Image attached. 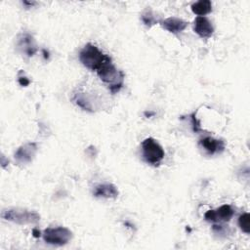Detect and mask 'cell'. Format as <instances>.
I'll use <instances>...</instances> for the list:
<instances>
[{
    "mask_svg": "<svg viewBox=\"0 0 250 250\" xmlns=\"http://www.w3.org/2000/svg\"><path fill=\"white\" fill-rule=\"evenodd\" d=\"M96 72L101 80L108 85L109 90L113 94L117 93L122 88L124 74L121 70H118L114 66L109 57L106 58V60L102 63Z\"/></svg>",
    "mask_w": 250,
    "mask_h": 250,
    "instance_id": "obj_1",
    "label": "cell"
},
{
    "mask_svg": "<svg viewBox=\"0 0 250 250\" xmlns=\"http://www.w3.org/2000/svg\"><path fill=\"white\" fill-rule=\"evenodd\" d=\"M107 57V55H104L102 51L99 50L98 47L91 43L86 44L79 54L80 62L86 67L95 71H97V69L102 65Z\"/></svg>",
    "mask_w": 250,
    "mask_h": 250,
    "instance_id": "obj_2",
    "label": "cell"
},
{
    "mask_svg": "<svg viewBox=\"0 0 250 250\" xmlns=\"http://www.w3.org/2000/svg\"><path fill=\"white\" fill-rule=\"evenodd\" d=\"M2 218L19 225H30L38 223L40 215L35 211L27 209L10 208L2 211Z\"/></svg>",
    "mask_w": 250,
    "mask_h": 250,
    "instance_id": "obj_3",
    "label": "cell"
},
{
    "mask_svg": "<svg viewBox=\"0 0 250 250\" xmlns=\"http://www.w3.org/2000/svg\"><path fill=\"white\" fill-rule=\"evenodd\" d=\"M143 157L148 164L158 166L164 158V150L162 146L152 138H146L142 143Z\"/></svg>",
    "mask_w": 250,
    "mask_h": 250,
    "instance_id": "obj_4",
    "label": "cell"
},
{
    "mask_svg": "<svg viewBox=\"0 0 250 250\" xmlns=\"http://www.w3.org/2000/svg\"><path fill=\"white\" fill-rule=\"evenodd\" d=\"M72 237V232L64 227L48 228L43 231V239L46 243L56 246L66 244Z\"/></svg>",
    "mask_w": 250,
    "mask_h": 250,
    "instance_id": "obj_5",
    "label": "cell"
},
{
    "mask_svg": "<svg viewBox=\"0 0 250 250\" xmlns=\"http://www.w3.org/2000/svg\"><path fill=\"white\" fill-rule=\"evenodd\" d=\"M37 152L35 143H26L20 146L15 152V159L19 164H27L32 161Z\"/></svg>",
    "mask_w": 250,
    "mask_h": 250,
    "instance_id": "obj_6",
    "label": "cell"
},
{
    "mask_svg": "<svg viewBox=\"0 0 250 250\" xmlns=\"http://www.w3.org/2000/svg\"><path fill=\"white\" fill-rule=\"evenodd\" d=\"M18 47L21 52L27 57H32L36 51V44L34 38L28 33H22L18 39Z\"/></svg>",
    "mask_w": 250,
    "mask_h": 250,
    "instance_id": "obj_7",
    "label": "cell"
},
{
    "mask_svg": "<svg viewBox=\"0 0 250 250\" xmlns=\"http://www.w3.org/2000/svg\"><path fill=\"white\" fill-rule=\"evenodd\" d=\"M194 31L201 38H209L213 34L214 27L206 17H197L194 21Z\"/></svg>",
    "mask_w": 250,
    "mask_h": 250,
    "instance_id": "obj_8",
    "label": "cell"
},
{
    "mask_svg": "<svg viewBox=\"0 0 250 250\" xmlns=\"http://www.w3.org/2000/svg\"><path fill=\"white\" fill-rule=\"evenodd\" d=\"M161 25L163 28H165L171 33H179L188 26V22L183 21L182 19L171 17L162 21Z\"/></svg>",
    "mask_w": 250,
    "mask_h": 250,
    "instance_id": "obj_9",
    "label": "cell"
},
{
    "mask_svg": "<svg viewBox=\"0 0 250 250\" xmlns=\"http://www.w3.org/2000/svg\"><path fill=\"white\" fill-rule=\"evenodd\" d=\"M93 194L96 197L115 198L118 195V189L112 184H102V185H98L94 188Z\"/></svg>",
    "mask_w": 250,
    "mask_h": 250,
    "instance_id": "obj_10",
    "label": "cell"
},
{
    "mask_svg": "<svg viewBox=\"0 0 250 250\" xmlns=\"http://www.w3.org/2000/svg\"><path fill=\"white\" fill-rule=\"evenodd\" d=\"M200 145L202 147L209 153L214 154L216 152H220L224 150V143L220 140H215L211 137H205L200 140Z\"/></svg>",
    "mask_w": 250,
    "mask_h": 250,
    "instance_id": "obj_11",
    "label": "cell"
},
{
    "mask_svg": "<svg viewBox=\"0 0 250 250\" xmlns=\"http://www.w3.org/2000/svg\"><path fill=\"white\" fill-rule=\"evenodd\" d=\"M191 11L198 17H204L212 11V3L209 0H200L191 5Z\"/></svg>",
    "mask_w": 250,
    "mask_h": 250,
    "instance_id": "obj_12",
    "label": "cell"
},
{
    "mask_svg": "<svg viewBox=\"0 0 250 250\" xmlns=\"http://www.w3.org/2000/svg\"><path fill=\"white\" fill-rule=\"evenodd\" d=\"M214 212H215V222H229L233 216V210L228 204L222 205L217 210H214Z\"/></svg>",
    "mask_w": 250,
    "mask_h": 250,
    "instance_id": "obj_13",
    "label": "cell"
},
{
    "mask_svg": "<svg viewBox=\"0 0 250 250\" xmlns=\"http://www.w3.org/2000/svg\"><path fill=\"white\" fill-rule=\"evenodd\" d=\"M74 101L76 103L77 105H79L81 108H83L84 110H88V111H92L93 107L91 104V102L82 94H77L75 95Z\"/></svg>",
    "mask_w": 250,
    "mask_h": 250,
    "instance_id": "obj_14",
    "label": "cell"
},
{
    "mask_svg": "<svg viewBox=\"0 0 250 250\" xmlns=\"http://www.w3.org/2000/svg\"><path fill=\"white\" fill-rule=\"evenodd\" d=\"M238 226L245 233L250 232V216L248 213H243L238 218Z\"/></svg>",
    "mask_w": 250,
    "mask_h": 250,
    "instance_id": "obj_15",
    "label": "cell"
},
{
    "mask_svg": "<svg viewBox=\"0 0 250 250\" xmlns=\"http://www.w3.org/2000/svg\"><path fill=\"white\" fill-rule=\"evenodd\" d=\"M142 20L144 21V23L150 27L151 25L156 23V19L154 17V15L152 14V12L150 10H146L143 15H142Z\"/></svg>",
    "mask_w": 250,
    "mask_h": 250,
    "instance_id": "obj_16",
    "label": "cell"
},
{
    "mask_svg": "<svg viewBox=\"0 0 250 250\" xmlns=\"http://www.w3.org/2000/svg\"><path fill=\"white\" fill-rule=\"evenodd\" d=\"M191 120H192V126H193V130L195 132H198L200 130V123L199 121L196 120V118L194 117V114L191 115Z\"/></svg>",
    "mask_w": 250,
    "mask_h": 250,
    "instance_id": "obj_17",
    "label": "cell"
},
{
    "mask_svg": "<svg viewBox=\"0 0 250 250\" xmlns=\"http://www.w3.org/2000/svg\"><path fill=\"white\" fill-rule=\"evenodd\" d=\"M18 80H19V83H20L21 86H27V85L30 83V81H29L25 76H21V75H19Z\"/></svg>",
    "mask_w": 250,
    "mask_h": 250,
    "instance_id": "obj_18",
    "label": "cell"
},
{
    "mask_svg": "<svg viewBox=\"0 0 250 250\" xmlns=\"http://www.w3.org/2000/svg\"><path fill=\"white\" fill-rule=\"evenodd\" d=\"M24 5H28V6H32L35 4V2H28V1H23Z\"/></svg>",
    "mask_w": 250,
    "mask_h": 250,
    "instance_id": "obj_19",
    "label": "cell"
},
{
    "mask_svg": "<svg viewBox=\"0 0 250 250\" xmlns=\"http://www.w3.org/2000/svg\"><path fill=\"white\" fill-rule=\"evenodd\" d=\"M33 233H34V236L38 237L40 235V231H37L36 229H33Z\"/></svg>",
    "mask_w": 250,
    "mask_h": 250,
    "instance_id": "obj_20",
    "label": "cell"
}]
</instances>
